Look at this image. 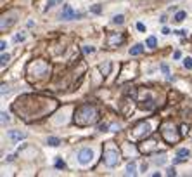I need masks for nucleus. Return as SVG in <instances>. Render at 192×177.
<instances>
[{
	"instance_id": "obj_1",
	"label": "nucleus",
	"mask_w": 192,
	"mask_h": 177,
	"mask_svg": "<svg viewBox=\"0 0 192 177\" xmlns=\"http://www.w3.org/2000/svg\"><path fill=\"white\" fill-rule=\"evenodd\" d=\"M76 115H83V118L76 120V123H80V125H88L97 120V109L94 106H83V108H80L76 111Z\"/></svg>"
},
{
	"instance_id": "obj_25",
	"label": "nucleus",
	"mask_w": 192,
	"mask_h": 177,
	"mask_svg": "<svg viewBox=\"0 0 192 177\" xmlns=\"http://www.w3.org/2000/svg\"><path fill=\"white\" fill-rule=\"evenodd\" d=\"M161 71L165 73V75H168V73H170V68L166 66V64H163V66H161Z\"/></svg>"
},
{
	"instance_id": "obj_28",
	"label": "nucleus",
	"mask_w": 192,
	"mask_h": 177,
	"mask_svg": "<svg viewBox=\"0 0 192 177\" xmlns=\"http://www.w3.org/2000/svg\"><path fill=\"white\" fill-rule=\"evenodd\" d=\"M175 33H177V35H180V37H184V35L187 33V31H185V30H177Z\"/></svg>"
},
{
	"instance_id": "obj_5",
	"label": "nucleus",
	"mask_w": 192,
	"mask_h": 177,
	"mask_svg": "<svg viewBox=\"0 0 192 177\" xmlns=\"http://www.w3.org/2000/svg\"><path fill=\"white\" fill-rule=\"evenodd\" d=\"M9 139H12V141H23V139H26V134L24 132H21V130H9Z\"/></svg>"
},
{
	"instance_id": "obj_27",
	"label": "nucleus",
	"mask_w": 192,
	"mask_h": 177,
	"mask_svg": "<svg viewBox=\"0 0 192 177\" xmlns=\"http://www.w3.org/2000/svg\"><path fill=\"white\" fill-rule=\"evenodd\" d=\"M83 50H85L87 54H88V52H95V49H94V47H88V45H87V47H83Z\"/></svg>"
},
{
	"instance_id": "obj_10",
	"label": "nucleus",
	"mask_w": 192,
	"mask_h": 177,
	"mask_svg": "<svg viewBox=\"0 0 192 177\" xmlns=\"http://www.w3.org/2000/svg\"><path fill=\"white\" fill-rule=\"evenodd\" d=\"M185 16H187V14H185L184 11H178L177 14H175V21H178V23H182V21H184V19H185Z\"/></svg>"
},
{
	"instance_id": "obj_12",
	"label": "nucleus",
	"mask_w": 192,
	"mask_h": 177,
	"mask_svg": "<svg viewBox=\"0 0 192 177\" xmlns=\"http://www.w3.org/2000/svg\"><path fill=\"white\" fill-rule=\"evenodd\" d=\"M47 144H49V146H59V139H57V137H49V139H47Z\"/></svg>"
},
{
	"instance_id": "obj_2",
	"label": "nucleus",
	"mask_w": 192,
	"mask_h": 177,
	"mask_svg": "<svg viewBox=\"0 0 192 177\" xmlns=\"http://www.w3.org/2000/svg\"><path fill=\"white\" fill-rule=\"evenodd\" d=\"M104 163L107 167H116L118 163H120V153H118L116 148L107 146L104 149Z\"/></svg>"
},
{
	"instance_id": "obj_6",
	"label": "nucleus",
	"mask_w": 192,
	"mask_h": 177,
	"mask_svg": "<svg viewBox=\"0 0 192 177\" xmlns=\"http://www.w3.org/2000/svg\"><path fill=\"white\" fill-rule=\"evenodd\" d=\"M135 130H137V132H135V137L144 136V134L147 136V134H149V130H151V125H149V123H140L139 127L135 128Z\"/></svg>"
},
{
	"instance_id": "obj_11",
	"label": "nucleus",
	"mask_w": 192,
	"mask_h": 177,
	"mask_svg": "<svg viewBox=\"0 0 192 177\" xmlns=\"http://www.w3.org/2000/svg\"><path fill=\"white\" fill-rule=\"evenodd\" d=\"M123 21H125V16L123 14H118V16H114V18H113V23L114 24H123Z\"/></svg>"
},
{
	"instance_id": "obj_9",
	"label": "nucleus",
	"mask_w": 192,
	"mask_h": 177,
	"mask_svg": "<svg viewBox=\"0 0 192 177\" xmlns=\"http://www.w3.org/2000/svg\"><path fill=\"white\" fill-rule=\"evenodd\" d=\"M126 175H137V163L130 162L126 165Z\"/></svg>"
},
{
	"instance_id": "obj_18",
	"label": "nucleus",
	"mask_w": 192,
	"mask_h": 177,
	"mask_svg": "<svg viewBox=\"0 0 192 177\" xmlns=\"http://www.w3.org/2000/svg\"><path fill=\"white\" fill-rule=\"evenodd\" d=\"M24 40H26V35H23V33L14 37V42H24Z\"/></svg>"
},
{
	"instance_id": "obj_20",
	"label": "nucleus",
	"mask_w": 192,
	"mask_h": 177,
	"mask_svg": "<svg viewBox=\"0 0 192 177\" xmlns=\"http://www.w3.org/2000/svg\"><path fill=\"white\" fill-rule=\"evenodd\" d=\"M5 49H7V42L2 40V42H0V50H2V52H5Z\"/></svg>"
},
{
	"instance_id": "obj_16",
	"label": "nucleus",
	"mask_w": 192,
	"mask_h": 177,
	"mask_svg": "<svg viewBox=\"0 0 192 177\" xmlns=\"http://www.w3.org/2000/svg\"><path fill=\"white\" fill-rule=\"evenodd\" d=\"M184 66H185L187 70L192 68V59H190V57H185V59H184Z\"/></svg>"
},
{
	"instance_id": "obj_19",
	"label": "nucleus",
	"mask_w": 192,
	"mask_h": 177,
	"mask_svg": "<svg viewBox=\"0 0 192 177\" xmlns=\"http://www.w3.org/2000/svg\"><path fill=\"white\" fill-rule=\"evenodd\" d=\"M11 120V117H9V113H5V111H2V123H5V122Z\"/></svg>"
},
{
	"instance_id": "obj_4",
	"label": "nucleus",
	"mask_w": 192,
	"mask_h": 177,
	"mask_svg": "<svg viewBox=\"0 0 192 177\" xmlns=\"http://www.w3.org/2000/svg\"><path fill=\"white\" fill-rule=\"evenodd\" d=\"M80 16H81V14H76V12L73 11V7H71V5H64V7H62V12H61V18H62V19H66V21H68V19L80 18Z\"/></svg>"
},
{
	"instance_id": "obj_24",
	"label": "nucleus",
	"mask_w": 192,
	"mask_h": 177,
	"mask_svg": "<svg viewBox=\"0 0 192 177\" xmlns=\"http://www.w3.org/2000/svg\"><path fill=\"white\" fill-rule=\"evenodd\" d=\"M5 94H9V87L4 83V85H2V96H5Z\"/></svg>"
},
{
	"instance_id": "obj_14",
	"label": "nucleus",
	"mask_w": 192,
	"mask_h": 177,
	"mask_svg": "<svg viewBox=\"0 0 192 177\" xmlns=\"http://www.w3.org/2000/svg\"><path fill=\"white\" fill-rule=\"evenodd\" d=\"M9 59H11V56H9V54H2V61H0V64H2V66H5V64L9 63Z\"/></svg>"
},
{
	"instance_id": "obj_26",
	"label": "nucleus",
	"mask_w": 192,
	"mask_h": 177,
	"mask_svg": "<svg viewBox=\"0 0 192 177\" xmlns=\"http://www.w3.org/2000/svg\"><path fill=\"white\" fill-rule=\"evenodd\" d=\"M137 30H139V31H145V26H144V23H137Z\"/></svg>"
},
{
	"instance_id": "obj_31",
	"label": "nucleus",
	"mask_w": 192,
	"mask_h": 177,
	"mask_svg": "<svg viewBox=\"0 0 192 177\" xmlns=\"http://www.w3.org/2000/svg\"><path fill=\"white\" fill-rule=\"evenodd\" d=\"M173 57H175V59H180V52H178V50H177V52L173 54Z\"/></svg>"
},
{
	"instance_id": "obj_29",
	"label": "nucleus",
	"mask_w": 192,
	"mask_h": 177,
	"mask_svg": "<svg viewBox=\"0 0 192 177\" xmlns=\"http://www.w3.org/2000/svg\"><path fill=\"white\" fill-rule=\"evenodd\" d=\"M166 174H168V175H175L177 172H175V169H168V172H166Z\"/></svg>"
},
{
	"instance_id": "obj_7",
	"label": "nucleus",
	"mask_w": 192,
	"mask_h": 177,
	"mask_svg": "<svg viewBox=\"0 0 192 177\" xmlns=\"http://www.w3.org/2000/svg\"><path fill=\"white\" fill-rule=\"evenodd\" d=\"M185 156H189V149H187V148H180V149H178V153H177V160H175V163L184 162Z\"/></svg>"
},
{
	"instance_id": "obj_23",
	"label": "nucleus",
	"mask_w": 192,
	"mask_h": 177,
	"mask_svg": "<svg viewBox=\"0 0 192 177\" xmlns=\"http://www.w3.org/2000/svg\"><path fill=\"white\" fill-rule=\"evenodd\" d=\"M92 12H95V14H99V12H101V5H94V7L90 9Z\"/></svg>"
},
{
	"instance_id": "obj_21",
	"label": "nucleus",
	"mask_w": 192,
	"mask_h": 177,
	"mask_svg": "<svg viewBox=\"0 0 192 177\" xmlns=\"http://www.w3.org/2000/svg\"><path fill=\"white\" fill-rule=\"evenodd\" d=\"M107 128H109V125H107V123H101V125H99V130H101V132H106Z\"/></svg>"
},
{
	"instance_id": "obj_15",
	"label": "nucleus",
	"mask_w": 192,
	"mask_h": 177,
	"mask_svg": "<svg viewBox=\"0 0 192 177\" xmlns=\"http://www.w3.org/2000/svg\"><path fill=\"white\" fill-rule=\"evenodd\" d=\"M154 162L158 163V165H165V163H166V156H165V154H161L159 158H156V160H154Z\"/></svg>"
},
{
	"instance_id": "obj_30",
	"label": "nucleus",
	"mask_w": 192,
	"mask_h": 177,
	"mask_svg": "<svg viewBox=\"0 0 192 177\" xmlns=\"http://www.w3.org/2000/svg\"><path fill=\"white\" fill-rule=\"evenodd\" d=\"M161 33H163V35H168V33H170V30H168V28H163Z\"/></svg>"
},
{
	"instance_id": "obj_3",
	"label": "nucleus",
	"mask_w": 192,
	"mask_h": 177,
	"mask_svg": "<svg viewBox=\"0 0 192 177\" xmlns=\"http://www.w3.org/2000/svg\"><path fill=\"white\" fill-rule=\"evenodd\" d=\"M92 158H94V151H92L90 148H83V149L78 153L80 165H88V163L92 162Z\"/></svg>"
},
{
	"instance_id": "obj_17",
	"label": "nucleus",
	"mask_w": 192,
	"mask_h": 177,
	"mask_svg": "<svg viewBox=\"0 0 192 177\" xmlns=\"http://www.w3.org/2000/svg\"><path fill=\"white\" fill-rule=\"evenodd\" d=\"M56 4H57V0H49V2H47V5H45V11H49V9H52Z\"/></svg>"
},
{
	"instance_id": "obj_22",
	"label": "nucleus",
	"mask_w": 192,
	"mask_h": 177,
	"mask_svg": "<svg viewBox=\"0 0 192 177\" xmlns=\"http://www.w3.org/2000/svg\"><path fill=\"white\" fill-rule=\"evenodd\" d=\"M56 167H57V169H64V167H66V163H64L62 160H57V162H56Z\"/></svg>"
},
{
	"instance_id": "obj_32",
	"label": "nucleus",
	"mask_w": 192,
	"mask_h": 177,
	"mask_svg": "<svg viewBox=\"0 0 192 177\" xmlns=\"http://www.w3.org/2000/svg\"><path fill=\"white\" fill-rule=\"evenodd\" d=\"M59 2H62V0H57V4H59Z\"/></svg>"
},
{
	"instance_id": "obj_13",
	"label": "nucleus",
	"mask_w": 192,
	"mask_h": 177,
	"mask_svg": "<svg viewBox=\"0 0 192 177\" xmlns=\"http://www.w3.org/2000/svg\"><path fill=\"white\" fill-rule=\"evenodd\" d=\"M147 47H156V37H149L147 38Z\"/></svg>"
},
{
	"instance_id": "obj_8",
	"label": "nucleus",
	"mask_w": 192,
	"mask_h": 177,
	"mask_svg": "<svg viewBox=\"0 0 192 177\" xmlns=\"http://www.w3.org/2000/svg\"><path fill=\"white\" fill-rule=\"evenodd\" d=\"M144 52V45L142 44H137V45H133L132 49H130V56H139V54Z\"/></svg>"
}]
</instances>
